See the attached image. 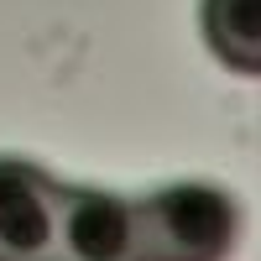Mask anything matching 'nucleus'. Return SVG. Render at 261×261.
Segmentation results:
<instances>
[{"mask_svg": "<svg viewBox=\"0 0 261 261\" xmlns=\"http://www.w3.org/2000/svg\"><path fill=\"white\" fill-rule=\"evenodd\" d=\"M63 183L21 157H0V261H58Z\"/></svg>", "mask_w": 261, "mask_h": 261, "instance_id": "3", "label": "nucleus"}, {"mask_svg": "<svg viewBox=\"0 0 261 261\" xmlns=\"http://www.w3.org/2000/svg\"><path fill=\"white\" fill-rule=\"evenodd\" d=\"M58 261H146L141 204L120 199V193H105V188L63 183Z\"/></svg>", "mask_w": 261, "mask_h": 261, "instance_id": "2", "label": "nucleus"}, {"mask_svg": "<svg viewBox=\"0 0 261 261\" xmlns=\"http://www.w3.org/2000/svg\"><path fill=\"white\" fill-rule=\"evenodd\" d=\"M204 42L225 68L261 79V0H204Z\"/></svg>", "mask_w": 261, "mask_h": 261, "instance_id": "4", "label": "nucleus"}, {"mask_svg": "<svg viewBox=\"0 0 261 261\" xmlns=\"http://www.w3.org/2000/svg\"><path fill=\"white\" fill-rule=\"evenodd\" d=\"M146 261H225L241 235V209L214 183H167L141 193Z\"/></svg>", "mask_w": 261, "mask_h": 261, "instance_id": "1", "label": "nucleus"}]
</instances>
